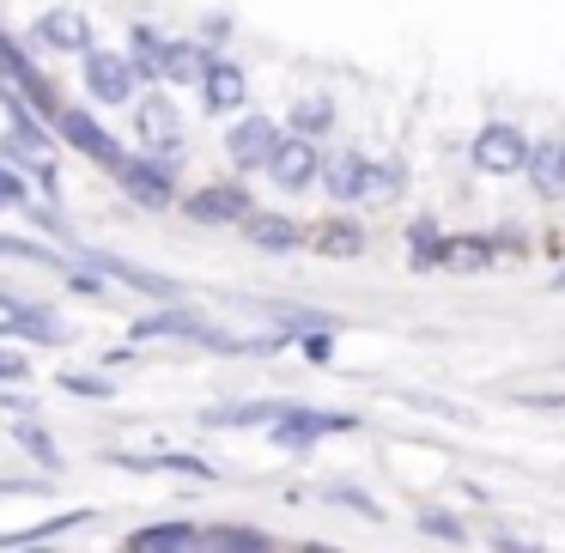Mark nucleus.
<instances>
[{
  "label": "nucleus",
  "mask_w": 565,
  "mask_h": 553,
  "mask_svg": "<svg viewBox=\"0 0 565 553\" xmlns=\"http://www.w3.org/2000/svg\"><path fill=\"white\" fill-rule=\"evenodd\" d=\"M475 164L487 177H511V171H523L529 164V140H523V128H511V123H487L475 135Z\"/></svg>",
  "instance_id": "nucleus-1"
},
{
  "label": "nucleus",
  "mask_w": 565,
  "mask_h": 553,
  "mask_svg": "<svg viewBox=\"0 0 565 553\" xmlns=\"http://www.w3.org/2000/svg\"><path fill=\"white\" fill-rule=\"evenodd\" d=\"M359 419L353 414H317V407H286L280 426H274V444L280 450H310L317 438H329V432H353Z\"/></svg>",
  "instance_id": "nucleus-2"
},
{
  "label": "nucleus",
  "mask_w": 565,
  "mask_h": 553,
  "mask_svg": "<svg viewBox=\"0 0 565 553\" xmlns=\"http://www.w3.org/2000/svg\"><path fill=\"white\" fill-rule=\"evenodd\" d=\"M86 86L98 104H128L135 98V62L110 50H86Z\"/></svg>",
  "instance_id": "nucleus-3"
},
{
  "label": "nucleus",
  "mask_w": 565,
  "mask_h": 553,
  "mask_svg": "<svg viewBox=\"0 0 565 553\" xmlns=\"http://www.w3.org/2000/svg\"><path fill=\"white\" fill-rule=\"evenodd\" d=\"M274 147H280V128H274L268 116H244V123L225 135V152H232L237 171H256V164H268Z\"/></svg>",
  "instance_id": "nucleus-4"
},
{
  "label": "nucleus",
  "mask_w": 565,
  "mask_h": 553,
  "mask_svg": "<svg viewBox=\"0 0 565 553\" xmlns=\"http://www.w3.org/2000/svg\"><path fill=\"white\" fill-rule=\"evenodd\" d=\"M268 171H274V183H280V189H305L310 177L322 171V164H317V147H310V140L298 135V140H280V147H274Z\"/></svg>",
  "instance_id": "nucleus-5"
},
{
  "label": "nucleus",
  "mask_w": 565,
  "mask_h": 553,
  "mask_svg": "<svg viewBox=\"0 0 565 553\" xmlns=\"http://www.w3.org/2000/svg\"><path fill=\"white\" fill-rule=\"evenodd\" d=\"M213 67L207 43H164V62H159V79H171V86H201Z\"/></svg>",
  "instance_id": "nucleus-6"
},
{
  "label": "nucleus",
  "mask_w": 565,
  "mask_h": 553,
  "mask_svg": "<svg viewBox=\"0 0 565 553\" xmlns=\"http://www.w3.org/2000/svg\"><path fill=\"white\" fill-rule=\"evenodd\" d=\"M207 322L189 317V310H164V317H140L135 322V341H207Z\"/></svg>",
  "instance_id": "nucleus-7"
},
{
  "label": "nucleus",
  "mask_w": 565,
  "mask_h": 553,
  "mask_svg": "<svg viewBox=\"0 0 565 553\" xmlns=\"http://www.w3.org/2000/svg\"><path fill=\"white\" fill-rule=\"evenodd\" d=\"M140 140L159 152H177V140H183V116L171 110V98H147L140 104Z\"/></svg>",
  "instance_id": "nucleus-8"
},
{
  "label": "nucleus",
  "mask_w": 565,
  "mask_h": 553,
  "mask_svg": "<svg viewBox=\"0 0 565 553\" xmlns=\"http://www.w3.org/2000/svg\"><path fill=\"white\" fill-rule=\"evenodd\" d=\"M116 177H122V189H128L135 201H147V208H164V201H171V177H164L159 164L116 159Z\"/></svg>",
  "instance_id": "nucleus-9"
},
{
  "label": "nucleus",
  "mask_w": 565,
  "mask_h": 553,
  "mask_svg": "<svg viewBox=\"0 0 565 553\" xmlns=\"http://www.w3.org/2000/svg\"><path fill=\"white\" fill-rule=\"evenodd\" d=\"M244 92H249V79H244V67H232V62H213L207 79H201V98H207V110H220V116L237 110Z\"/></svg>",
  "instance_id": "nucleus-10"
},
{
  "label": "nucleus",
  "mask_w": 565,
  "mask_h": 553,
  "mask_svg": "<svg viewBox=\"0 0 565 553\" xmlns=\"http://www.w3.org/2000/svg\"><path fill=\"white\" fill-rule=\"evenodd\" d=\"M38 38L50 43V50H79V55L92 50V25L79 13H67V7H55V13L38 19Z\"/></svg>",
  "instance_id": "nucleus-11"
},
{
  "label": "nucleus",
  "mask_w": 565,
  "mask_h": 553,
  "mask_svg": "<svg viewBox=\"0 0 565 553\" xmlns=\"http://www.w3.org/2000/svg\"><path fill=\"white\" fill-rule=\"evenodd\" d=\"M86 262H92V268H98V274H116V280H122V286H135V293H152V298H183V293H177L171 280H159V274L135 268V262H122V256H104V249H92Z\"/></svg>",
  "instance_id": "nucleus-12"
},
{
  "label": "nucleus",
  "mask_w": 565,
  "mask_h": 553,
  "mask_svg": "<svg viewBox=\"0 0 565 553\" xmlns=\"http://www.w3.org/2000/svg\"><path fill=\"white\" fill-rule=\"evenodd\" d=\"M62 135L74 140V147L86 152V159H104V164H116V159H122V152H116V140L104 135V128L92 123L86 110H62Z\"/></svg>",
  "instance_id": "nucleus-13"
},
{
  "label": "nucleus",
  "mask_w": 565,
  "mask_h": 553,
  "mask_svg": "<svg viewBox=\"0 0 565 553\" xmlns=\"http://www.w3.org/2000/svg\"><path fill=\"white\" fill-rule=\"evenodd\" d=\"M201 553H274V541L262 529H237V523H220V529H201L195 535Z\"/></svg>",
  "instance_id": "nucleus-14"
},
{
  "label": "nucleus",
  "mask_w": 565,
  "mask_h": 553,
  "mask_svg": "<svg viewBox=\"0 0 565 553\" xmlns=\"http://www.w3.org/2000/svg\"><path fill=\"white\" fill-rule=\"evenodd\" d=\"M322 189H329L334 201H359V195H365V159H359V152L329 159V164H322Z\"/></svg>",
  "instance_id": "nucleus-15"
},
{
  "label": "nucleus",
  "mask_w": 565,
  "mask_h": 553,
  "mask_svg": "<svg viewBox=\"0 0 565 553\" xmlns=\"http://www.w3.org/2000/svg\"><path fill=\"white\" fill-rule=\"evenodd\" d=\"M523 171H535V189L541 195H565V147L559 140H541V147H529V164Z\"/></svg>",
  "instance_id": "nucleus-16"
},
{
  "label": "nucleus",
  "mask_w": 565,
  "mask_h": 553,
  "mask_svg": "<svg viewBox=\"0 0 565 553\" xmlns=\"http://www.w3.org/2000/svg\"><path fill=\"white\" fill-rule=\"evenodd\" d=\"M189 213H195V220H237L244 225L249 220V195L244 189H201V195L189 201Z\"/></svg>",
  "instance_id": "nucleus-17"
},
{
  "label": "nucleus",
  "mask_w": 565,
  "mask_h": 553,
  "mask_svg": "<svg viewBox=\"0 0 565 553\" xmlns=\"http://www.w3.org/2000/svg\"><path fill=\"white\" fill-rule=\"evenodd\" d=\"M487 262H492L487 237H438V268H450V274H475V268H487Z\"/></svg>",
  "instance_id": "nucleus-18"
},
{
  "label": "nucleus",
  "mask_w": 565,
  "mask_h": 553,
  "mask_svg": "<svg viewBox=\"0 0 565 553\" xmlns=\"http://www.w3.org/2000/svg\"><path fill=\"white\" fill-rule=\"evenodd\" d=\"M128 547L135 553H195V529L189 523H159V529H140Z\"/></svg>",
  "instance_id": "nucleus-19"
},
{
  "label": "nucleus",
  "mask_w": 565,
  "mask_h": 553,
  "mask_svg": "<svg viewBox=\"0 0 565 553\" xmlns=\"http://www.w3.org/2000/svg\"><path fill=\"white\" fill-rule=\"evenodd\" d=\"M0 334H31V341H67V322L50 317V310H13V317L0 322Z\"/></svg>",
  "instance_id": "nucleus-20"
},
{
  "label": "nucleus",
  "mask_w": 565,
  "mask_h": 553,
  "mask_svg": "<svg viewBox=\"0 0 565 553\" xmlns=\"http://www.w3.org/2000/svg\"><path fill=\"white\" fill-rule=\"evenodd\" d=\"M249 244H262V249H292L298 244V225L292 220H280V213H249Z\"/></svg>",
  "instance_id": "nucleus-21"
},
{
  "label": "nucleus",
  "mask_w": 565,
  "mask_h": 553,
  "mask_svg": "<svg viewBox=\"0 0 565 553\" xmlns=\"http://www.w3.org/2000/svg\"><path fill=\"white\" fill-rule=\"evenodd\" d=\"M13 438H19V450H31L43 468H62V450H55V438L38 426V419H13Z\"/></svg>",
  "instance_id": "nucleus-22"
},
{
  "label": "nucleus",
  "mask_w": 565,
  "mask_h": 553,
  "mask_svg": "<svg viewBox=\"0 0 565 553\" xmlns=\"http://www.w3.org/2000/svg\"><path fill=\"white\" fill-rule=\"evenodd\" d=\"M110 462L116 468H171V475H201V480L213 475L201 456H110Z\"/></svg>",
  "instance_id": "nucleus-23"
},
{
  "label": "nucleus",
  "mask_w": 565,
  "mask_h": 553,
  "mask_svg": "<svg viewBox=\"0 0 565 553\" xmlns=\"http://www.w3.org/2000/svg\"><path fill=\"white\" fill-rule=\"evenodd\" d=\"M280 402H244V407H213L207 426H256V419H280Z\"/></svg>",
  "instance_id": "nucleus-24"
},
{
  "label": "nucleus",
  "mask_w": 565,
  "mask_h": 553,
  "mask_svg": "<svg viewBox=\"0 0 565 553\" xmlns=\"http://www.w3.org/2000/svg\"><path fill=\"white\" fill-rule=\"evenodd\" d=\"M395 189H402V164H365V195L371 201L395 195Z\"/></svg>",
  "instance_id": "nucleus-25"
},
{
  "label": "nucleus",
  "mask_w": 565,
  "mask_h": 553,
  "mask_svg": "<svg viewBox=\"0 0 565 553\" xmlns=\"http://www.w3.org/2000/svg\"><path fill=\"white\" fill-rule=\"evenodd\" d=\"M334 123V110H329V98H305L292 110V128H305V135H317V128H329Z\"/></svg>",
  "instance_id": "nucleus-26"
},
{
  "label": "nucleus",
  "mask_w": 565,
  "mask_h": 553,
  "mask_svg": "<svg viewBox=\"0 0 565 553\" xmlns=\"http://www.w3.org/2000/svg\"><path fill=\"white\" fill-rule=\"evenodd\" d=\"M419 535H438V541H462L468 529L456 523L450 511H419Z\"/></svg>",
  "instance_id": "nucleus-27"
},
{
  "label": "nucleus",
  "mask_w": 565,
  "mask_h": 553,
  "mask_svg": "<svg viewBox=\"0 0 565 553\" xmlns=\"http://www.w3.org/2000/svg\"><path fill=\"white\" fill-rule=\"evenodd\" d=\"M135 62L147 67V74H159V62H164V43L152 38L147 25H135Z\"/></svg>",
  "instance_id": "nucleus-28"
},
{
  "label": "nucleus",
  "mask_w": 565,
  "mask_h": 553,
  "mask_svg": "<svg viewBox=\"0 0 565 553\" xmlns=\"http://www.w3.org/2000/svg\"><path fill=\"white\" fill-rule=\"evenodd\" d=\"M317 244H322V256H359V244H365V237H359L353 225H341V232H322Z\"/></svg>",
  "instance_id": "nucleus-29"
},
{
  "label": "nucleus",
  "mask_w": 565,
  "mask_h": 553,
  "mask_svg": "<svg viewBox=\"0 0 565 553\" xmlns=\"http://www.w3.org/2000/svg\"><path fill=\"white\" fill-rule=\"evenodd\" d=\"M19 201H25V177L0 164V208H19Z\"/></svg>",
  "instance_id": "nucleus-30"
},
{
  "label": "nucleus",
  "mask_w": 565,
  "mask_h": 553,
  "mask_svg": "<svg viewBox=\"0 0 565 553\" xmlns=\"http://www.w3.org/2000/svg\"><path fill=\"white\" fill-rule=\"evenodd\" d=\"M25 377H31L25 353H7V347H0V383H25Z\"/></svg>",
  "instance_id": "nucleus-31"
},
{
  "label": "nucleus",
  "mask_w": 565,
  "mask_h": 553,
  "mask_svg": "<svg viewBox=\"0 0 565 553\" xmlns=\"http://www.w3.org/2000/svg\"><path fill=\"white\" fill-rule=\"evenodd\" d=\"M0 256H19V262H50V249H38V244H19V237H0Z\"/></svg>",
  "instance_id": "nucleus-32"
},
{
  "label": "nucleus",
  "mask_w": 565,
  "mask_h": 553,
  "mask_svg": "<svg viewBox=\"0 0 565 553\" xmlns=\"http://www.w3.org/2000/svg\"><path fill=\"white\" fill-rule=\"evenodd\" d=\"M329 499L334 504H353V511H365V517H377V504H371L365 492H353V487H329Z\"/></svg>",
  "instance_id": "nucleus-33"
},
{
  "label": "nucleus",
  "mask_w": 565,
  "mask_h": 553,
  "mask_svg": "<svg viewBox=\"0 0 565 553\" xmlns=\"http://www.w3.org/2000/svg\"><path fill=\"white\" fill-rule=\"evenodd\" d=\"M62 383L74 395H110V383H104V377H62Z\"/></svg>",
  "instance_id": "nucleus-34"
},
{
  "label": "nucleus",
  "mask_w": 565,
  "mask_h": 553,
  "mask_svg": "<svg viewBox=\"0 0 565 553\" xmlns=\"http://www.w3.org/2000/svg\"><path fill=\"white\" fill-rule=\"evenodd\" d=\"M492 553H541V547H529V541H511V535H499V541H492Z\"/></svg>",
  "instance_id": "nucleus-35"
}]
</instances>
